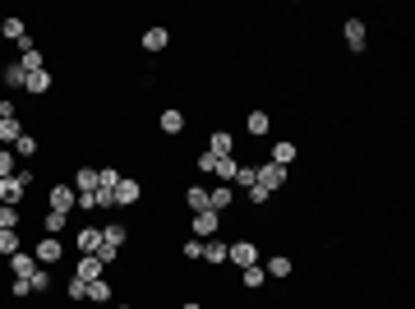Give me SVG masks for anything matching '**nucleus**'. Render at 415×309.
Instances as JSON below:
<instances>
[{
	"mask_svg": "<svg viewBox=\"0 0 415 309\" xmlns=\"http://www.w3.org/2000/svg\"><path fill=\"white\" fill-rule=\"evenodd\" d=\"M199 171H208V175H217V185H231L235 180V171H240V162L235 157H213V153H199V162H194Z\"/></svg>",
	"mask_w": 415,
	"mask_h": 309,
	"instance_id": "f257e3e1",
	"label": "nucleus"
},
{
	"mask_svg": "<svg viewBox=\"0 0 415 309\" xmlns=\"http://www.w3.org/2000/svg\"><path fill=\"white\" fill-rule=\"evenodd\" d=\"M28 185H32V171H23V167H19L14 175H5V180H0V203L19 208V199L28 194Z\"/></svg>",
	"mask_w": 415,
	"mask_h": 309,
	"instance_id": "f03ea898",
	"label": "nucleus"
},
{
	"mask_svg": "<svg viewBox=\"0 0 415 309\" xmlns=\"http://www.w3.org/2000/svg\"><path fill=\"white\" fill-rule=\"evenodd\" d=\"M254 175H259V185L268 189V194L286 185V167H277V162H259V167H254Z\"/></svg>",
	"mask_w": 415,
	"mask_h": 309,
	"instance_id": "7ed1b4c3",
	"label": "nucleus"
},
{
	"mask_svg": "<svg viewBox=\"0 0 415 309\" xmlns=\"http://www.w3.org/2000/svg\"><path fill=\"white\" fill-rule=\"evenodd\" d=\"M226 263H235V268H254V263H259L254 240H235V245H226Z\"/></svg>",
	"mask_w": 415,
	"mask_h": 309,
	"instance_id": "20e7f679",
	"label": "nucleus"
},
{
	"mask_svg": "<svg viewBox=\"0 0 415 309\" xmlns=\"http://www.w3.org/2000/svg\"><path fill=\"white\" fill-rule=\"evenodd\" d=\"M74 277L92 286V281H102V277H107V263L97 259V254H83V259H78V268H74Z\"/></svg>",
	"mask_w": 415,
	"mask_h": 309,
	"instance_id": "39448f33",
	"label": "nucleus"
},
{
	"mask_svg": "<svg viewBox=\"0 0 415 309\" xmlns=\"http://www.w3.org/2000/svg\"><path fill=\"white\" fill-rule=\"evenodd\" d=\"M32 259H37V263H46V268H51V263H61V259H65L61 235H42V240H37V254H32Z\"/></svg>",
	"mask_w": 415,
	"mask_h": 309,
	"instance_id": "423d86ee",
	"label": "nucleus"
},
{
	"mask_svg": "<svg viewBox=\"0 0 415 309\" xmlns=\"http://www.w3.org/2000/svg\"><path fill=\"white\" fill-rule=\"evenodd\" d=\"M46 203H51V213H65V217H70V213H74V203H78V194L70 185H51V199H46Z\"/></svg>",
	"mask_w": 415,
	"mask_h": 309,
	"instance_id": "0eeeda50",
	"label": "nucleus"
},
{
	"mask_svg": "<svg viewBox=\"0 0 415 309\" xmlns=\"http://www.w3.org/2000/svg\"><path fill=\"white\" fill-rule=\"evenodd\" d=\"M138 180H125L120 175V185H116V194H111V208H129V203H138Z\"/></svg>",
	"mask_w": 415,
	"mask_h": 309,
	"instance_id": "6e6552de",
	"label": "nucleus"
},
{
	"mask_svg": "<svg viewBox=\"0 0 415 309\" xmlns=\"http://www.w3.org/2000/svg\"><path fill=\"white\" fill-rule=\"evenodd\" d=\"M74 245H78V254H97L102 249V231L97 226H83V231H74Z\"/></svg>",
	"mask_w": 415,
	"mask_h": 309,
	"instance_id": "1a4fd4ad",
	"label": "nucleus"
},
{
	"mask_svg": "<svg viewBox=\"0 0 415 309\" xmlns=\"http://www.w3.org/2000/svg\"><path fill=\"white\" fill-rule=\"evenodd\" d=\"M346 47H351V51H365L369 47V32H365L360 19H346Z\"/></svg>",
	"mask_w": 415,
	"mask_h": 309,
	"instance_id": "9d476101",
	"label": "nucleus"
},
{
	"mask_svg": "<svg viewBox=\"0 0 415 309\" xmlns=\"http://www.w3.org/2000/svg\"><path fill=\"white\" fill-rule=\"evenodd\" d=\"M231 203H235V189H231V185H217V189H208V208H213V213H226Z\"/></svg>",
	"mask_w": 415,
	"mask_h": 309,
	"instance_id": "9b49d317",
	"label": "nucleus"
},
{
	"mask_svg": "<svg viewBox=\"0 0 415 309\" xmlns=\"http://www.w3.org/2000/svg\"><path fill=\"white\" fill-rule=\"evenodd\" d=\"M217 226H222V213H194V235H217Z\"/></svg>",
	"mask_w": 415,
	"mask_h": 309,
	"instance_id": "f8f14e48",
	"label": "nucleus"
},
{
	"mask_svg": "<svg viewBox=\"0 0 415 309\" xmlns=\"http://www.w3.org/2000/svg\"><path fill=\"white\" fill-rule=\"evenodd\" d=\"M10 273H14V277H32V273H37V259L19 249V254H10Z\"/></svg>",
	"mask_w": 415,
	"mask_h": 309,
	"instance_id": "ddd939ff",
	"label": "nucleus"
},
{
	"mask_svg": "<svg viewBox=\"0 0 415 309\" xmlns=\"http://www.w3.org/2000/svg\"><path fill=\"white\" fill-rule=\"evenodd\" d=\"M162 134H184V111H175V107H167L162 111Z\"/></svg>",
	"mask_w": 415,
	"mask_h": 309,
	"instance_id": "4468645a",
	"label": "nucleus"
},
{
	"mask_svg": "<svg viewBox=\"0 0 415 309\" xmlns=\"http://www.w3.org/2000/svg\"><path fill=\"white\" fill-rule=\"evenodd\" d=\"M208 153H213V157H231V153H235V139H231L226 129H217L213 139H208Z\"/></svg>",
	"mask_w": 415,
	"mask_h": 309,
	"instance_id": "2eb2a0df",
	"label": "nucleus"
},
{
	"mask_svg": "<svg viewBox=\"0 0 415 309\" xmlns=\"http://www.w3.org/2000/svg\"><path fill=\"white\" fill-rule=\"evenodd\" d=\"M184 208H189V213H208V189L189 185V189H184Z\"/></svg>",
	"mask_w": 415,
	"mask_h": 309,
	"instance_id": "dca6fc26",
	"label": "nucleus"
},
{
	"mask_svg": "<svg viewBox=\"0 0 415 309\" xmlns=\"http://www.w3.org/2000/svg\"><path fill=\"white\" fill-rule=\"evenodd\" d=\"M19 139H23V125H19V116H10V120H0V148H5V143L14 148Z\"/></svg>",
	"mask_w": 415,
	"mask_h": 309,
	"instance_id": "f3484780",
	"label": "nucleus"
},
{
	"mask_svg": "<svg viewBox=\"0 0 415 309\" xmlns=\"http://www.w3.org/2000/svg\"><path fill=\"white\" fill-rule=\"evenodd\" d=\"M263 273H268V277H291V273H295V263L286 259V254H273V259H268V268H263Z\"/></svg>",
	"mask_w": 415,
	"mask_h": 309,
	"instance_id": "a211bd4d",
	"label": "nucleus"
},
{
	"mask_svg": "<svg viewBox=\"0 0 415 309\" xmlns=\"http://www.w3.org/2000/svg\"><path fill=\"white\" fill-rule=\"evenodd\" d=\"M245 129H249V134H254V139H263V134H268V129H273V120H268V111H249Z\"/></svg>",
	"mask_w": 415,
	"mask_h": 309,
	"instance_id": "6ab92c4d",
	"label": "nucleus"
},
{
	"mask_svg": "<svg viewBox=\"0 0 415 309\" xmlns=\"http://www.w3.org/2000/svg\"><path fill=\"white\" fill-rule=\"evenodd\" d=\"M167 42H171L167 28H148L143 32V51H167Z\"/></svg>",
	"mask_w": 415,
	"mask_h": 309,
	"instance_id": "aec40b11",
	"label": "nucleus"
},
{
	"mask_svg": "<svg viewBox=\"0 0 415 309\" xmlns=\"http://www.w3.org/2000/svg\"><path fill=\"white\" fill-rule=\"evenodd\" d=\"M23 88H28L32 97H42V93H51V74H46V70H37V74H28V78H23Z\"/></svg>",
	"mask_w": 415,
	"mask_h": 309,
	"instance_id": "412c9836",
	"label": "nucleus"
},
{
	"mask_svg": "<svg viewBox=\"0 0 415 309\" xmlns=\"http://www.w3.org/2000/svg\"><path fill=\"white\" fill-rule=\"evenodd\" d=\"M273 162H277V167H291V162H295V139L273 143Z\"/></svg>",
	"mask_w": 415,
	"mask_h": 309,
	"instance_id": "4be33fe9",
	"label": "nucleus"
},
{
	"mask_svg": "<svg viewBox=\"0 0 415 309\" xmlns=\"http://www.w3.org/2000/svg\"><path fill=\"white\" fill-rule=\"evenodd\" d=\"M125 235H129V231H125L120 222H111V226H102V245H111V249H120V245H125Z\"/></svg>",
	"mask_w": 415,
	"mask_h": 309,
	"instance_id": "5701e85b",
	"label": "nucleus"
},
{
	"mask_svg": "<svg viewBox=\"0 0 415 309\" xmlns=\"http://www.w3.org/2000/svg\"><path fill=\"white\" fill-rule=\"evenodd\" d=\"M0 32H5V37H10V42H23V37H28V28H23V19H5V23H0Z\"/></svg>",
	"mask_w": 415,
	"mask_h": 309,
	"instance_id": "b1692460",
	"label": "nucleus"
},
{
	"mask_svg": "<svg viewBox=\"0 0 415 309\" xmlns=\"http://www.w3.org/2000/svg\"><path fill=\"white\" fill-rule=\"evenodd\" d=\"M42 226H46V235H61L65 226H70V217H65V213H51V208H46V217H42Z\"/></svg>",
	"mask_w": 415,
	"mask_h": 309,
	"instance_id": "393cba45",
	"label": "nucleus"
},
{
	"mask_svg": "<svg viewBox=\"0 0 415 309\" xmlns=\"http://www.w3.org/2000/svg\"><path fill=\"white\" fill-rule=\"evenodd\" d=\"M78 194H92V189H97V167H78Z\"/></svg>",
	"mask_w": 415,
	"mask_h": 309,
	"instance_id": "a878e982",
	"label": "nucleus"
},
{
	"mask_svg": "<svg viewBox=\"0 0 415 309\" xmlns=\"http://www.w3.org/2000/svg\"><path fill=\"white\" fill-rule=\"evenodd\" d=\"M254 185H259L254 167H240V171H235V180H231V189H254Z\"/></svg>",
	"mask_w": 415,
	"mask_h": 309,
	"instance_id": "bb28decb",
	"label": "nucleus"
},
{
	"mask_svg": "<svg viewBox=\"0 0 415 309\" xmlns=\"http://www.w3.org/2000/svg\"><path fill=\"white\" fill-rule=\"evenodd\" d=\"M0 231H19V208L0 203Z\"/></svg>",
	"mask_w": 415,
	"mask_h": 309,
	"instance_id": "cd10ccee",
	"label": "nucleus"
},
{
	"mask_svg": "<svg viewBox=\"0 0 415 309\" xmlns=\"http://www.w3.org/2000/svg\"><path fill=\"white\" fill-rule=\"evenodd\" d=\"M14 171H19L14 148H0V180H5V175H14Z\"/></svg>",
	"mask_w": 415,
	"mask_h": 309,
	"instance_id": "c85d7f7f",
	"label": "nucleus"
},
{
	"mask_svg": "<svg viewBox=\"0 0 415 309\" xmlns=\"http://www.w3.org/2000/svg\"><path fill=\"white\" fill-rule=\"evenodd\" d=\"M88 300H92V305H107V300H111V286H107V277H102V281H92V286H88Z\"/></svg>",
	"mask_w": 415,
	"mask_h": 309,
	"instance_id": "c756f323",
	"label": "nucleus"
},
{
	"mask_svg": "<svg viewBox=\"0 0 415 309\" xmlns=\"http://www.w3.org/2000/svg\"><path fill=\"white\" fill-rule=\"evenodd\" d=\"M240 273H245V286H249V291H259L263 281H268V273H263L259 263H254V268H240Z\"/></svg>",
	"mask_w": 415,
	"mask_h": 309,
	"instance_id": "7c9ffc66",
	"label": "nucleus"
},
{
	"mask_svg": "<svg viewBox=\"0 0 415 309\" xmlns=\"http://www.w3.org/2000/svg\"><path fill=\"white\" fill-rule=\"evenodd\" d=\"M203 259L208 263H226V245H222V240H208V245H203Z\"/></svg>",
	"mask_w": 415,
	"mask_h": 309,
	"instance_id": "2f4dec72",
	"label": "nucleus"
},
{
	"mask_svg": "<svg viewBox=\"0 0 415 309\" xmlns=\"http://www.w3.org/2000/svg\"><path fill=\"white\" fill-rule=\"evenodd\" d=\"M14 157H19V162H23V157H37V139H32V134H23V139L14 143Z\"/></svg>",
	"mask_w": 415,
	"mask_h": 309,
	"instance_id": "473e14b6",
	"label": "nucleus"
},
{
	"mask_svg": "<svg viewBox=\"0 0 415 309\" xmlns=\"http://www.w3.org/2000/svg\"><path fill=\"white\" fill-rule=\"evenodd\" d=\"M0 78H5V83H10V88H23V70H19V65H5V70H0Z\"/></svg>",
	"mask_w": 415,
	"mask_h": 309,
	"instance_id": "72a5a7b5",
	"label": "nucleus"
},
{
	"mask_svg": "<svg viewBox=\"0 0 415 309\" xmlns=\"http://www.w3.org/2000/svg\"><path fill=\"white\" fill-rule=\"evenodd\" d=\"M0 254H5V259L19 254V231H0Z\"/></svg>",
	"mask_w": 415,
	"mask_h": 309,
	"instance_id": "f704fd0d",
	"label": "nucleus"
},
{
	"mask_svg": "<svg viewBox=\"0 0 415 309\" xmlns=\"http://www.w3.org/2000/svg\"><path fill=\"white\" fill-rule=\"evenodd\" d=\"M184 259H189V263L203 259V240H199V235H194V240H184Z\"/></svg>",
	"mask_w": 415,
	"mask_h": 309,
	"instance_id": "c9c22d12",
	"label": "nucleus"
},
{
	"mask_svg": "<svg viewBox=\"0 0 415 309\" xmlns=\"http://www.w3.org/2000/svg\"><path fill=\"white\" fill-rule=\"evenodd\" d=\"M70 300H88V281L70 277Z\"/></svg>",
	"mask_w": 415,
	"mask_h": 309,
	"instance_id": "e433bc0d",
	"label": "nucleus"
},
{
	"mask_svg": "<svg viewBox=\"0 0 415 309\" xmlns=\"http://www.w3.org/2000/svg\"><path fill=\"white\" fill-rule=\"evenodd\" d=\"M10 291H14V295H19V300H23V295H28V291H32V281H28V277H14V286H10Z\"/></svg>",
	"mask_w": 415,
	"mask_h": 309,
	"instance_id": "4c0bfd02",
	"label": "nucleus"
},
{
	"mask_svg": "<svg viewBox=\"0 0 415 309\" xmlns=\"http://www.w3.org/2000/svg\"><path fill=\"white\" fill-rule=\"evenodd\" d=\"M28 281H32V291H46V286H51V277H46V273H32Z\"/></svg>",
	"mask_w": 415,
	"mask_h": 309,
	"instance_id": "58836bf2",
	"label": "nucleus"
},
{
	"mask_svg": "<svg viewBox=\"0 0 415 309\" xmlns=\"http://www.w3.org/2000/svg\"><path fill=\"white\" fill-rule=\"evenodd\" d=\"M116 309H129V305H116Z\"/></svg>",
	"mask_w": 415,
	"mask_h": 309,
	"instance_id": "ea45409f",
	"label": "nucleus"
}]
</instances>
